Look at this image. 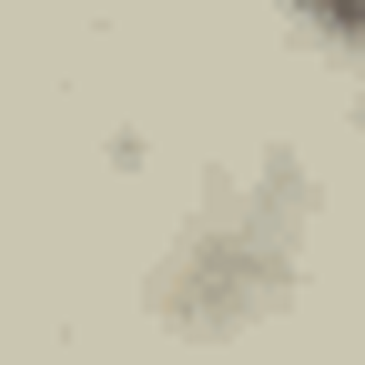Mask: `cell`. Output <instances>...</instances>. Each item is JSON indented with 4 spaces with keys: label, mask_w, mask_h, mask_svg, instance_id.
I'll list each match as a JSON object with an SVG mask.
<instances>
[{
    "label": "cell",
    "mask_w": 365,
    "mask_h": 365,
    "mask_svg": "<svg viewBox=\"0 0 365 365\" xmlns=\"http://www.w3.org/2000/svg\"><path fill=\"white\" fill-rule=\"evenodd\" d=\"M284 31H304L314 51H335V61H365V0H264Z\"/></svg>",
    "instance_id": "6da1fadb"
}]
</instances>
